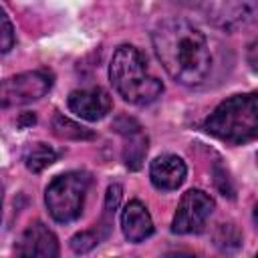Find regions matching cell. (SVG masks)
Wrapping results in <instances>:
<instances>
[{
	"mask_svg": "<svg viewBox=\"0 0 258 258\" xmlns=\"http://www.w3.org/2000/svg\"><path fill=\"white\" fill-rule=\"evenodd\" d=\"M109 79L115 91L133 105H149L163 93V83L147 71L143 54L131 44H121L113 52Z\"/></svg>",
	"mask_w": 258,
	"mask_h": 258,
	"instance_id": "2",
	"label": "cell"
},
{
	"mask_svg": "<svg viewBox=\"0 0 258 258\" xmlns=\"http://www.w3.org/2000/svg\"><path fill=\"white\" fill-rule=\"evenodd\" d=\"M153 50L165 73L179 85L198 87L212 71V52L208 38L200 28L183 18L159 22L151 34Z\"/></svg>",
	"mask_w": 258,
	"mask_h": 258,
	"instance_id": "1",
	"label": "cell"
},
{
	"mask_svg": "<svg viewBox=\"0 0 258 258\" xmlns=\"http://www.w3.org/2000/svg\"><path fill=\"white\" fill-rule=\"evenodd\" d=\"M214 181H216V185H218V189L224 194V196H228V198H234V187H232V181H230V175H228V171L218 163V165H214Z\"/></svg>",
	"mask_w": 258,
	"mask_h": 258,
	"instance_id": "19",
	"label": "cell"
},
{
	"mask_svg": "<svg viewBox=\"0 0 258 258\" xmlns=\"http://www.w3.org/2000/svg\"><path fill=\"white\" fill-rule=\"evenodd\" d=\"M56 157H58V153L50 145H46V143H32L24 151V165H26L28 171L40 173L42 169L52 165L56 161Z\"/></svg>",
	"mask_w": 258,
	"mask_h": 258,
	"instance_id": "13",
	"label": "cell"
},
{
	"mask_svg": "<svg viewBox=\"0 0 258 258\" xmlns=\"http://www.w3.org/2000/svg\"><path fill=\"white\" fill-rule=\"evenodd\" d=\"M34 121H36L34 113H26V115L20 119V127H24V125H30V123H34Z\"/></svg>",
	"mask_w": 258,
	"mask_h": 258,
	"instance_id": "21",
	"label": "cell"
},
{
	"mask_svg": "<svg viewBox=\"0 0 258 258\" xmlns=\"http://www.w3.org/2000/svg\"><path fill=\"white\" fill-rule=\"evenodd\" d=\"M69 109L85 121H99L111 113L113 101L109 93L101 87L79 89L69 95Z\"/></svg>",
	"mask_w": 258,
	"mask_h": 258,
	"instance_id": "9",
	"label": "cell"
},
{
	"mask_svg": "<svg viewBox=\"0 0 258 258\" xmlns=\"http://www.w3.org/2000/svg\"><path fill=\"white\" fill-rule=\"evenodd\" d=\"M256 159H258V155H256Z\"/></svg>",
	"mask_w": 258,
	"mask_h": 258,
	"instance_id": "23",
	"label": "cell"
},
{
	"mask_svg": "<svg viewBox=\"0 0 258 258\" xmlns=\"http://www.w3.org/2000/svg\"><path fill=\"white\" fill-rule=\"evenodd\" d=\"M206 131L230 145L258 139V101L254 95H234L222 101L206 119Z\"/></svg>",
	"mask_w": 258,
	"mask_h": 258,
	"instance_id": "3",
	"label": "cell"
},
{
	"mask_svg": "<svg viewBox=\"0 0 258 258\" xmlns=\"http://www.w3.org/2000/svg\"><path fill=\"white\" fill-rule=\"evenodd\" d=\"M252 218H254V224L258 226V204L254 206V214H252Z\"/></svg>",
	"mask_w": 258,
	"mask_h": 258,
	"instance_id": "22",
	"label": "cell"
},
{
	"mask_svg": "<svg viewBox=\"0 0 258 258\" xmlns=\"http://www.w3.org/2000/svg\"><path fill=\"white\" fill-rule=\"evenodd\" d=\"M246 62L254 73H258V40H252L246 46Z\"/></svg>",
	"mask_w": 258,
	"mask_h": 258,
	"instance_id": "20",
	"label": "cell"
},
{
	"mask_svg": "<svg viewBox=\"0 0 258 258\" xmlns=\"http://www.w3.org/2000/svg\"><path fill=\"white\" fill-rule=\"evenodd\" d=\"M121 230H123V236L133 244H139L153 234V220L145 204H141L139 200H133L125 206L121 214Z\"/></svg>",
	"mask_w": 258,
	"mask_h": 258,
	"instance_id": "12",
	"label": "cell"
},
{
	"mask_svg": "<svg viewBox=\"0 0 258 258\" xmlns=\"http://www.w3.org/2000/svg\"><path fill=\"white\" fill-rule=\"evenodd\" d=\"M2 40H0V50L2 52H8L12 46H14V42H16V36H14V26H12V22H10V18H8V14L6 12H2Z\"/></svg>",
	"mask_w": 258,
	"mask_h": 258,
	"instance_id": "18",
	"label": "cell"
},
{
	"mask_svg": "<svg viewBox=\"0 0 258 258\" xmlns=\"http://www.w3.org/2000/svg\"><path fill=\"white\" fill-rule=\"evenodd\" d=\"M50 87H52V77L46 71H26V73L14 75L2 81V89H0L2 107L8 109V107L36 101L44 97L50 91Z\"/></svg>",
	"mask_w": 258,
	"mask_h": 258,
	"instance_id": "7",
	"label": "cell"
},
{
	"mask_svg": "<svg viewBox=\"0 0 258 258\" xmlns=\"http://www.w3.org/2000/svg\"><path fill=\"white\" fill-rule=\"evenodd\" d=\"M109 232V222H105L103 226H97V228H91V230H85V232H79L71 238V250L75 254H87L91 252Z\"/></svg>",
	"mask_w": 258,
	"mask_h": 258,
	"instance_id": "16",
	"label": "cell"
},
{
	"mask_svg": "<svg viewBox=\"0 0 258 258\" xmlns=\"http://www.w3.org/2000/svg\"><path fill=\"white\" fill-rule=\"evenodd\" d=\"M115 131L123 135V161L131 171L141 169L147 155V135L141 131L139 123L131 117H119L115 121Z\"/></svg>",
	"mask_w": 258,
	"mask_h": 258,
	"instance_id": "10",
	"label": "cell"
},
{
	"mask_svg": "<svg viewBox=\"0 0 258 258\" xmlns=\"http://www.w3.org/2000/svg\"><path fill=\"white\" fill-rule=\"evenodd\" d=\"M185 175H187L185 161L173 153H161L149 165L151 183L163 191L177 189L185 181Z\"/></svg>",
	"mask_w": 258,
	"mask_h": 258,
	"instance_id": "11",
	"label": "cell"
},
{
	"mask_svg": "<svg viewBox=\"0 0 258 258\" xmlns=\"http://www.w3.org/2000/svg\"><path fill=\"white\" fill-rule=\"evenodd\" d=\"M121 198H123V187L119 183H111L105 194V216L115 214V210L121 204Z\"/></svg>",
	"mask_w": 258,
	"mask_h": 258,
	"instance_id": "17",
	"label": "cell"
},
{
	"mask_svg": "<svg viewBox=\"0 0 258 258\" xmlns=\"http://www.w3.org/2000/svg\"><path fill=\"white\" fill-rule=\"evenodd\" d=\"M16 254L22 258H56L58 240L54 232L42 222H32L16 244Z\"/></svg>",
	"mask_w": 258,
	"mask_h": 258,
	"instance_id": "8",
	"label": "cell"
},
{
	"mask_svg": "<svg viewBox=\"0 0 258 258\" xmlns=\"http://www.w3.org/2000/svg\"><path fill=\"white\" fill-rule=\"evenodd\" d=\"M91 185V177L85 171H67L56 175L44 191L48 214L58 224L75 222L85 208V198Z\"/></svg>",
	"mask_w": 258,
	"mask_h": 258,
	"instance_id": "4",
	"label": "cell"
},
{
	"mask_svg": "<svg viewBox=\"0 0 258 258\" xmlns=\"http://www.w3.org/2000/svg\"><path fill=\"white\" fill-rule=\"evenodd\" d=\"M212 240H214V246L220 248L222 252H234L242 246V232L232 222H224L216 226Z\"/></svg>",
	"mask_w": 258,
	"mask_h": 258,
	"instance_id": "15",
	"label": "cell"
},
{
	"mask_svg": "<svg viewBox=\"0 0 258 258\" xmlns=\"http://www.w3.org/2000/svg\"><path fill=\"white\" fill-rule=\"evenodd\" d=\"M200 10L208 22L228 32L258 20V0H179Z\"/></svg>",
	"mask_w": 258,
	"mask_h": 258,
	"instance_id": "5",
	"label": "cell"
},
{
	"mask_svg": "<svg viewBox=\"0 0 258 258\" xmlns=\"http://www.w3.org/2000/svg\"><path fill=\"white\" fill-rule=\"evenodd\" d=\"M52 133L58 139H69V141H83V139H93L95 137V133L91 129L71 121L62 113H56L52 117Z\"/></svg>",
	"mask_w": 258,
	"mask_h": 258,
	"instance_id": "14",
	"label": "cell"
},
{
	"mask_svg": "<svg viewBox=\"0 0 258 258\" xmlns=\"http://www.w3.org/2000/svg\"><path fill=\"white\" fill-rule=\"evenodd\" d=\"M216 204L214 198L202 189H189L181 196L177 210L173 214L171 220V232L173 234H200L212 212H214Z\"/></svg>",
	"mask_w": 258,
	"mask_h": 258,
	"instance_id": "6",
	"label": "cell"
}]
</instances>
